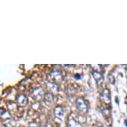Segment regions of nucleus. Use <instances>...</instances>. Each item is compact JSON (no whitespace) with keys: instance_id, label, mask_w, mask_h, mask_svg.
I'll list each match as a JSON object with an SVG mask.
<instances>
[{"instance_id":"4","label":"nucleus","mask_w":127,"mask_h":127,"mask_svg":"<svg viewBox=\"0 0 127 127\" xmlns=\"http://www.w3.org/2000/svg\"><path fill=\"white\" fill-rule=\"evenodd\" d=\"M93 76L94 79H95V81L98 85L102 83V82L104 81V78L102 77V75L100 73H98L97 71H94L93 73Z\"/></svg>"},{"instance_id":"2","label":"nucleus","mask_w":127,"mask_h":127,"mask_svg":"<svg viewBox=\"0 0 127 127\" xmlns=\"http://www.w3.org/2000/svg\"><path fill=\"white\" fill-rule=\"evenodd\" d=\"M100 98L106 103H109L110 101V93L109 90L107 89L103 90L100 94Z\"/></svg>"},{"instance_id":"12","label":"nucleus","mask_w":127,"mask_h":127,"mask_svg":"<svg viewBox=\"0 0 127 127\" xmlns=\"http://www.w3.org/2000/svg\"></svg>"},{"instance_id":"6","label":"nucleus","mask_w":127,"mask_h":127,"mask_svg":"<svg viewBox=\"0 0 127 127\" xmlns=\"http://www.w3.org/2000/svg\"><path fill=\"white\" fill-rule=\"evenodd\" d=\"M67 127H82L80 123L75 121L74 119H71L68 121L67 123Z\"/></svg>"},{"instance_id":"9","label":"nucleus","mask_w":127,"mask_h":127,"mask_svg":"<svg viewBox=\"0 0 127 127\" xmlns=\"http://www.w3.org/2000/svg\"><path fill=\"white\" fill-rule=\"evenodd\" d=\"M30 127H40L39 125L35 123H32L30 124Z\"/></svg>"},{"instance_id":"1","label":"nucleus","mask_w":127,"mask_h":127,"mask_svg":"<svg viewBox=\"0 0 127 127\" xmlns=\"http://www.w3.org/2000/svg\"><path fill=\"white\" fill-rule=\"evenodd\" d=\"M76 104H77V108L81 112L86 113L88 110V106L87 103L85 102V100L83 98H78L76 101Z\"/></svg>"},{"instance_id":"11","label":"nucleus","mask_w":127,"mask_h":127,"mask_svg":"<svg viewBox=\"0 0 127 127\" xmlns=\"http://www.w3.org/2000/svg\"><path fill=\"white\" fill-rule=\"evenodd\" d=\"M125 124H126V125H127V121H125Z\"/></svg>"},{"instance_id":"5","label":"nucleus","mask_w":127,"mask_h":127,"mask_svg":"<svg viewBox=\"0 0 127 127\" xmlns=\"http://www.w3.org/2000/svg\"><path fill=\"white\" fill-rule=\"evenodd\" d=\"M51 76L53 81L57 82V83L61 82L63 80L62 75H61L60 73H59V72H53V73H51Z\"/></svg>"},{"instance_id":"7","label":"nucleus","mask_w":127,"mask_h":127,"mask_svg":"<svg viewBox=\"0 0 127 127\" xmlns=\"http://www.w3.org/2000/svg\"><path fill=\"white\" fill-rule=\"evenodd\" d=\"M55 114L57 117H63L64 115V110H63V108L61 106H57L55 109Z\"/></svg>"},{"instance_id":"3","label":"nucleus","mask_w":127,"mask_h":127,"mask_svg":"<svg viewBox=\"0 0 127 127\" xmlns=\"http://www.w3.org/2000/svg\"><path fill=\"white\" fill-rule=\"evenodd\" d=\"M16 101H17V104L20 106H25L27 104V102H28L27 97L22 94L17 95V98H16Z\"/></svg>"},{"instance_id":"10","label":"nucleus","mask_w":127,"mask_h":127,"mask_svg":"<svg viewBox=\"0 0 127 127\" xmlns=\"http://www.w3.org/2000/svg\"><path fill=\"white\" fill-rule=\"evenodd\" d=\"M75 78H77V79H81V76L79 75H75Z\"/></svg>"},{"instance_id":"8","label":"nucleus","mask_w":127,"mask_h":127,"mask_svg":"<svg viewBox=\"0 0 127 127\" xmlns=\"http://www.w3.org/2000/svg\"><path fill=\"white\" fill-rule=\"evenodd\" d=\"M6 122L5 123V125H6L7 127H9V126H10V127H14V125H15V123L13 122V121H11V120H6Z\"/></svg>"}]
</instances>
